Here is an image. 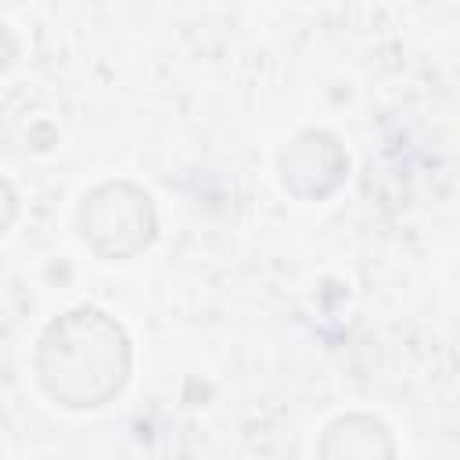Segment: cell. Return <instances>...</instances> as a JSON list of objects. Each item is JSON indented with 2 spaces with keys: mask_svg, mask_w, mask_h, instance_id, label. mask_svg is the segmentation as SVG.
Listing matches in <instances>:
<instances>
[{
  "mask_svg": "<svg viewBox=\"0 0 460 460\" xmlns=\"http://www.w3.org/2000/svg\"><path fill=\"white\" fill-rule=\"evenodd\" d=\"M129 370V334L97 305H75L50 320L40 334L36 381L58 406L101 410L126 388Z\"/></svg>",
  "mask_w": 460,
  "mask_h": 460,
  "instance_id": "6da1fadb",
  "label": "cell"
},
{
  "mask_svg": "<svg viewBox=\"0 0 460 460\" xmlns=\"http://www.w3.org/2000/svg\"><path fill=\"white\" fill-rule=\"evenodd\" d=\"M79 237L104 262L140 255L158 237L151 194L129 180H108L93 187L79 205Z\"/></svg>",
  "mask_w": 460,
  "mask_h": 460,
  "instance_id": "7a4b0ae2",
  "label": "cell"
},
{
  "mask_svg": "<svg viewBox=\"0 0 460 460\" xmlns=\"http://www.w3.org/2000/svg\"><path fill=\"white\" fill-rule=\"evenodd\" d=\"M280 183L298 201H323L334 194L349 176V155L341 140L327 129H302L295 133L277 155Z\"/></svg>",
  "mask_w": 460,
  "mask_h": 460,
  "instance_id": "3957f363",
  "label": "cell"
},
{
  "mask_svg": "<svg viewBox=\"0 0 460 460\" xmlns=\"http://www.w3.org/2000/svg\"><path fill=\"white\" fill-rule=\"evenodd\" d=\"M316 460H395V438L374 413H341L323 428Z\"/></svg>",
  "mask_w": 460,
  "mask_h": 460,
  "instance_id": "277c9868",
  "label": "cell"
},
{
  "mask_svg": "<svg viewBox=\"0 0 460 460\" xmlns=\"http://www.w3.org/2000/svg\"><path fill=\"white\" fill-rule=\"evenodd\" d=\"M14 216H18V194H14V187L0 176V234H7V230H11Z\"/></svg>",
  "mask_w": 460,
  "mask_h": 460,
  "instance_id": "5b68a950",
  "label": "cell"
}]
</instances>
